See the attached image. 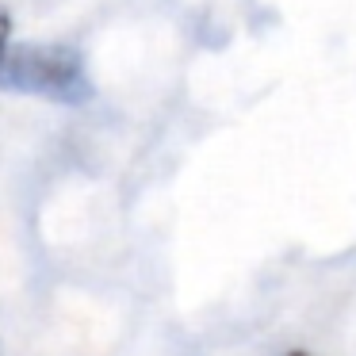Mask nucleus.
Returning <instances> with one entry per match:
<instances>
[{"label": "nucleus", "mask_w": 356, "mask_h": 356, "mask_svg": "<svg viewBox=\"0 0 356 356\" xmlns=\"http://www.w3.org/2000/svg\"><path fill=\"white\" fill-rule=\"evenodd\" d=\"M0 88L65 108L92 100L85 58L65 42H8L0 50Z\"/></svg>", "instance_id": "obj_1"}, {"label": "nucleus", "mask_w": 356, "mask_h": 356, "mask_svg": "<svg viewBox=\"0 0 356 356\" xmlns=\"http://www.w3.org/2000/svg\"><path fill=\"white\" fill-rule=\"evenodd\" d=\"M8 35H12V24H8V12L0 8V50L8 47Z\"/></svg>", "instance_id": "obj_2"}, {"label": "nucleus", "mask_w": 356, "mask_h": 356, "mask_svg": "<svg viewBox=\"0 0 356 356\" xmlns=\"http://www.w3.org/2000/svg\"><path fill=\"white\" fill-rule=\"evenodd\" d=\"M287 356H310V353H287Z\"/></svg>", "instance_id": "obj_3"}]
</instances>
